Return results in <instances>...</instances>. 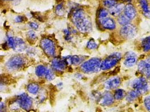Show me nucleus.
<instances>
[{"mask_svg": "<svg viewBox=\"0 0 150 112\" xmlns=\"http://www.w3.org/2000/svg\"><path fill=\"white\" fill-rule=\"evenodd\" d=\"M26 48V45L23 39L19 38H15V44H14L13 49L18 52H21L24 51Z\"/></svg>", "mask_w": 150, "mask_h": 112, "instance_id": "obj_18", "label": "nucleus"}, {"mask_svg": "<svg viewBox=\"0 0 150 112\" xmlns=\"http://www.w3.org/2000/svg\"><path fill=\"white\" fill-rule=\"evenodd\" d=\"M5 107V106L4 103L0 102V112H2L4 110Z\"/></svg>", "mask_w": 150, "mask_h": 112, "instance_id": "obj_36", "label": "nucleus"}, {"mask_svg": "<svg viewBox=\"0 0 150 112\" xmlns=\"http://www.w3.org/2000/svg\"><path fill=\"white\" fill-rule=\"evenodd\" d=\"M25 18L23 16H18L15 18V21L16 22H21L24 21Z\"/></svg>", "mask_w": 150, "mask_h": 112, "instance_id": "obj_34", "label": "nucleus"}, {"mask_svg": "<svg viewBox=\"0 0 150 112\" xmlns=\"http://www.w3.org/2000/svg\"><path fill=\"white\" fill-rule=\"evenodd\" d=\"M27 90L29 93L35 95L40 90V86L36 83H31L28 85Z\"/></svg>", "mask_w": 150, "mask_h": 112, "instance_id": "obj_21", "label": "nucleus"}, {"mask_svg": "<svg viewBox=\"0 0 150 112\" xmlns=\"http://www.w3.org/2000/svg\"><path fill=\"white\" fill-rule=\"evenodd\" d=\"M6 44H7L8 47L13 49L14 44H15V38L12 36H9L7 38V42Z\"/></svg>", "mask_w": 150, "mask_h": 112, "instance_id": "obj_32", "label": "nucleus"}, {"mask_svg": "<svg viewBox=\"0 0 150 112\" xmlns=\"http://www.w3.org/2000/svg\"><path fill=\"white\" fill-rule=\"evenodd\" d=\"M7 1H10V0H7Z\"/></svg>", "mask_w": 150, "mask_h": 112, "instance_id": "obj_38", "label": "nucleus"}, {"mask_svg": "<svg viewBox=\"0 0 150 112\" xmlns=\"http://www.w3.org/2000/svg\"><path fill=\"white\" fill-rule=\"evenodd\" d=\"M138 70L149 78L150 75V59L148 58L147 60L140 61L138 64Z\"/></svg>", "mask_w": 150, "mask_h": 112, "instance_id": "obj_11", "label": "nucleus"}, {"mask_svg": "<svg viewBox=\"0 0 150 112\" xmlns=\"http://www.w3.org/2000/svg\"><path fill=\"white\" fill-rule=\"evenodd\" d=\"M142 48L144 52H149L150 49V36L144 38L142 43Z\"/></svg>", "mask_w": 150, "mask_h": 112, "instance_id": "obj_25", "label": "nucleus"}, {"mask_svg": "<svg viewBox=\"0 0 150 112\" xmlns=\"http://www.w3.org/2000/svg\"><path fill=\"white\" fill-rule=\"evenodd\" d=\"M124 15L126 16L129 20L133 19L136 16L137 11L134 6L129 4L124 6Z\"/></svg>", "mask_w": 150, "mask_h": 112, "instance_id": "obj_15", "label": "nucleus"}, {"mask_svg": "<svg viewBox=\"0 0 150 112\" xmlns=\"http://www.w3.org/2000/svg\"><path fill=\"white\" fill-rule=\"evenodd\" d=\"M121 83L120 78L111 77L106 80L104 83V87L107 90H113L117 88Z\"/></svg>", "mask_w": 150, "mask_h": 112, "instance_id": "obj_10", "label": "nucleus"}, {"mask_svg": "<svg viewBox=\"0 0 150 112\" xmlns=\"http://www.w3.org/2000/svg\"><path fill=\"white\" fill-rule=\"evenodd\" d=\"M141 95V94L139 92H138L135 90H132L128 93V94L126 97V100L128 102H132L134 100H135L137 98Z\"/></svg>", "mask_w": 150, "mask_h": 112, "instance_id": "obj_20", "label": "nucleus"}, {"mask_svg": "<svg viewBox=\"0 0 150 112\" xmlns=\"http://www.w3.org/2000/svg\"><path fill=\"white\" fill-rule=\"evenodd\" d=\"M28 38L29 40L32 41H34L37 39V35L35 34V32L33 30H30L28 32Z\"/></svg>", "mask_w": 150, "mask_h": 112, "instance_id": "obj_31", "label": "nucleus"}, {"mask_svg": "<svg viewBox=\"0 0 150 112\" xmlns=\"http://www.w3.org/2000/svg\"><path fill=\"white\" fill-rule=\"evenodd\" d=\"M124 6L123 3L117 4L114 6L109 8L110 14L114 16H118L123 12Z\"/></svg>", "mask_w": 150, "mask_h": 112, "instance_id": "obj_17", "label": "nucleus"}, {"mask_svg": "<svg viewBox=\"0 0 150 112\" xmlns=\"http://www.w3.org/2000/svg\"><path fill=\"white\" fill-rule=\"evenodd\" d=\"M41 48L49 57H53L55 54V47L54 42L48 38L42 39L40 42Z\"/></svg>", "mask_w": 150, "mask_h": 112, "instance_id": "obj_6", "label": "nucleus"}, {"mask_svg": "<svg viewBox=\"0 0 150 112\" xmlns=\"http://www.w3.org/2000/svg\"><path fill=\"white\" fill-rule=\"evenodd\" d=\"M117 1L116 0H103V6L106 8H110L113 6H114L117 4Z\"/></svg>", "mask_w": 150, "mask_h": 112, "instance_id": "obj_26", "label": "nucleus"}, {"mask_svg": "<svg viewBox=\"0 0 150 112\" xmlns=\"http://www.w3.org/2000/svg\"><path fill=\"white\" fill-rule=\"evenodd\" d=\"M108 14H109V12L106 9L101 8L98 11V16L100 19H102L107 18V16H108Z\"/></svg>", "mask_w": 150, "mask_h": 112, "instance_id": "obj_29", "label": "nucleus"}, {"mask_svg": "<svg viewBox=\"0 0 150 112\" xmlns=\"http://www.w3.org/2000/svg\"><path fill=\"white\" fill-rule=\"evenodd\" d=\"M123 2H130L132 1V0H122Z\"/></svg>", "mask_w": 150, "mask_h": 112, "instance_id": "obj_37", "label": "nucleus"}, {"mask_svg": "<svg viewBox=\"0 0 150 112\" xmlns=\"http://www.w3.org/2000/svg\"><path fill=\"white\" fill-rule=\"evenodd\" d=\"M64 59L67 64L77 66L82 63L83 60H84V58L83 56L74 55L65 57L64 58Z\"/></svg>", "mask_w": 150, "mask_h": 112, "instance_id": "obj_13", "label": "nucleus"}, {"mask_svg": "<svg viewBox=\"0 0 150 112\" xmlns=\"http://www.w3.org/2000/svg\"><path fill=\"white\" fill-rule=\"evenodd\" d=\"M100 24L103 28L105 29L113 30L116 28L115 22L110 18H106L100 19Z\"/></svg>", "mask_w": 150, "mask_h": 112, "instance_id": "obj_16", "label": "nucleus"}, {"mask_svg": "<svg viewBox=\"0 0 150 112\" xmlns=\"http://www.w3.org/2000/svg\"><path fill=\"white\" fill-rule=\"evenodd\" d=\"M150 96L146 97L144 100V105H145V106H146V109H147L148 111H150Z\"/></svg>", "mask_w": 150, "mask_h": 112, "instance_id": "obj_33", "label": "nucleus"}, {"mask_svg": "<svg viewBox=\"0 0 150 112\" xmlns=\"http://www.w3.org/2000/svg\"><path fill=\"white\" fill-rule=\"evenodd\" d=\"M137 56L133 52H127L125 55V59L124 61V65L127 67H132L136 63Z\"/></svg>", "mask_w": 150, "mask_h": 112, "instance_id": "obj_14", "label": "nucleus"}, {"mask_svg": "<svg viewBox=\"0 0 150 112\" xmlns=\"http://www.w3.org/2000/svg\"><path fill=\"white\" fill-rule=\"evenodd\" d=\"M45 76L48 81H52L55 78V75L52 70L47 69V70L46 71V72L45 75Z\"/></svg>", "mask_w": 150, "mask_h": 112, "instance_id": "obj_28", "label": "nucleus"}, {"mask_svg": "<svg viewBox=\"0 0 150 112\" xmlns=\"http://www.w3.org/2000/svg\"><path fill=\"white\" fill-rule=\"evenodd\" d=\"M133 90L139 92L141 94H143L149 91V86L146 79L143 77H141L136 79L132 84Z\"/></svg>", "mask_w": 150, "mask_h": 112, "instance_id": "obj_5", "label": "nucleus"}, {"mask_svg": "<svg viewBox=\"0 0 150 112\" xmlns=\"http://www.w3.org/2000/svg\"><path fill=\"white\" fill-rule=\"evenodd\" d=\"M101 60L98 58H92L83 63L81 66L82 71L86 74L96 73L101 70Z\"/></svg>", "mask_w": 150, "mask_h": 112, "instance_id": "obj_2", "label": "nucleus"}, {"mask_svg": "<svg viewBox=\"0 0 150 112\" xmlns=\"http://www.w3.org/2000/svg\"><path fill=\"white\" fill-rule=\"evenodd\" d=\"M120 35L125 39H132L137 35V29L133 25L128 24L123 26L120 30Z\"/></svg>", "mask_w": 150, "mask_h": 112, "instance_id": "obj_8", "label": "nucleus"}, {"mask_svg": "<svg viewBox=\"0 0 150 112\" xmlns=\"http://www.w3.org/2000/svg\"><path fill=\"white\" fill-rule=\"evenodd\" d=\"M87 47L89 49H95L97 47V44L94 40L91 39L87 43Z\"/></svg>", "mask_w": 150, "mask_h": 112, "instance_id": "obj_30", "label": "nucleus"}, {"mask_svg": "<svg viewBox=\"0 0 150 112\" xmlns=\"http://www.w3.org/2000/svg\"><path fill=\"white\" fill-rule=\"evenodd\" d=\"M138 1L142 8L144 15L147 18H150V8L147 0H139Z\"/></svg>", "mask_w": 150, "mask_h": 112, "instance_id": "obj_19", "label": "nucleus"}, {"mask_svg": "<svg viewBox=\"0 0 150 112\" xmlns=\"http://www.w3.org/2000/svg\"><path fill=\"white\" fill-rule=\"evenodd\" d=\"M47 69L43 65H39L35 69V74L38 77L45 76Z\"/></svg>", "mask_w": 150, "mask_h": 112, "instance_id": "obj_22", "label": "nucleus"}, {"mask_svg": "<svg viewBox=\"0 0 150 112\" xmlns=\"http://www.w3.org/2000/svg\"><path fill=\"white\" fill-rule=\"evenodd\" d=\"M117 21H118V22L122 26L126 25L129 24L130 22L129 19L124 15H119Z\"/></svg>", "mask_w": 150, "mask_h": 112, "instance_id": "obj_24", "label": "nucleus"}, {"mask_svg": "<svg viewBox=\"0 0 150 112\" xmlns=\"http://www.w3.org/2000/svg\"><path fill=\"white\" fill-rule=\"evenodd\" d=\"M125 96H126L125 91L123 89H117L115 91L113 97L115 99L119 100H122Z\"/></svg>", "mask_w": 150, "mask_h": 112, "instance_id": "obj_23", "label": "nucleus"}, {"mask_svg": "<svg viewBox=\"0 0 150 112\" xmlns=\"http://www.w3.org/2000/svg\"><path fill=\"white\" fill-rule=\"evenodd\" d=\"M25 64V58L21 56H15L11 57L6 64L7 69L9 70H17L20 69Z\"/></svg>", "mask_w": 150, "mask_h": 112, "instance_id": "obj_4", "label": "nucleus"}, {"mask_svg": "<svg viewBox=\"0 0 150 112\" xmlns=\"http://www.w3.org/2000/svg\"><path fill=\"white\" fill-rule=\"evenodd\" d=\"M98 104L101 106H110L114 102L113 95L109 92H105L99 96L97 100Z\"/></svg>", "mask_w": 150, "mask_h": 112, "instance_id": "obj_9", "label": "nucleus"}, {"mask_svg": "<svg viewBox=\"0 0 150 112\" xmlns=\"http://www.w3.org/2000/svg\"><path fill=\"white\" fill-rule=\"evenodd\" d=\"M29 26L30 27V28L35 29V30H37L38 28V25L34 22H30L29 24Z\"/></svg>", "mask_w": 150, "mask_h": 112, "instance_id": "obj_35", "label": "nucleus"}, {"mask_svg": "<svg viewBox=\"0 0 150 112\" xmlns=\"http://www.w3.org/2000/svg\"><path fill=\"white\" fill-rule=\"evenodd\" d=\"M67 64L64 60L56 58L52 60L51 63V67L53 70L57 72H62L65 70Z\"/></svg>", "mask_w": 150, "mask_h": 112, "instance_id": "obj_12", "label": "nucleus"}, {"mask_svg": "<svg viewBox=\"0 0 150 112\" xmlns=\"http://www.w3.org/2000/svg\"><path fill=\"white\" fill-rule=\"evenodd\" d=\"M16 102L18 103V104L23 109L27 111H29L31 108L33 104V101L32 99L25 93H23L19 95L17 98Z\"/></svg>", "mask_w": 150, "mask_h": 112, "instance_id": "obj_7", "label": "nucleus"}, {"mask_svg": "<svg viewBox=\"0 0 150 112\" xmlns=\"http://www.w3.org/2000/svg\"><path fill=\"white\" fill-rule=\"evenodd\" d=\"M121 57V55L119 53H115L111 55L101 63V69L108 70L112 68L119 62Z\"/></svg>", "mask_w": 150, "mask_h": 112, "instance_id": "obj_3", "label": "nucleus"}, {"mask_svg": "<svg viewBox=\"0 0 150 112\" xmlns=\"http://www.w3.org/2000/svg\"><path fill=\"white\" fill-rule=\"evenodd\" d=\"M55 11L57 15L60 16H63L64 14V8L63 5L62 4H58L55 7Z\"/></svg>", "mask_w": 150, "mask_h": 112, "instance_id": "obj_27", "label": "nucleus"}, {"mask_svg": "<svg viewBox=\"0 0 150 112\" xmlns=\"http://www.w3.org/2000/svg\"><path fill=\"white\" fill-rule=\"evenodd\" d=\"M71 20L76 28L82 33H89L92 30L90 19L82 9L77 8L73 11Z\"/></svg>", "mask_w": 150, "mask_h": 112, "instance_id": "obj_1", "label": "nucleus"}]
</instances>
